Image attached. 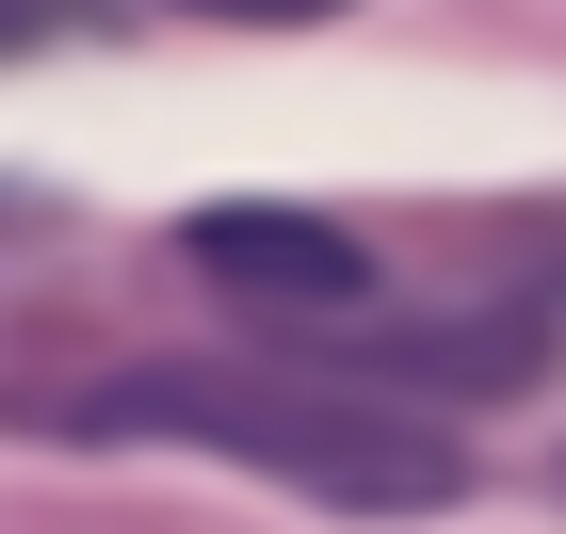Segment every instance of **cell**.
I'll return each mask as SVG.
<instances>
[{
  "mask_svg": "<svg viewBox=\"0 0 566 534\" xmlns=\"http://www.w3.org/2000/svg\"><path fill=\"white\" fill-rule=\"evenodd\" d=\"M65 33V0H0V49H49Z\"/></svg>",
  "mask_w": 566,
  "mask_h": 534,
  "instance_id": "cell-4",
  "label": "cell"
},
{
  "mask_svg": "<svg viewBox=\"0 0 566 534\" xmlns=\"http://www.w3.org/2000/svg\"><path fill=\"white\" fill-rule=\"evenodd\" d=\"M82 438H211L275 486L340 502V519H437L470 486V438L437 405L389 389H340V373H260V356H163V373H114V389L65 405Z\"/></svg>",
  "mask_w": 566,
  "mask_h": 534,
  "instance_id": "cell-1",
  "label": "cell"
},
{
  "mask_svg": "<svg viewBox=\"0 0 566 534\" xmlns=\"http://www.w3.org/2000/svg\"><path fill=\"white\" fill-rule=\"evenodd\" d=\"M178 17H243V33H292V17H340V0H178Z\"/></svg>",
  "mask_w": 566,
  "mask_h": 534,
  "instance_id": "cell-3",
  "label": "cell"
},
{
  "mask_svg": "<svg viewBox=\"0 0 566 534\" xmlns=\"http://www.w3.org/2000/svg\"><path fill=\"white\" fill-rule=\"evenodd\" d=\"M178 260L211 275L227 308H260L275 341H340V324H373V260H356V227H324V211H195Z\"/></svg>",
  "mask_w": 566,
  "mask_h": 534,
  "instance_id": "cell-2",
  "label": "cell"
}]
</instances>
